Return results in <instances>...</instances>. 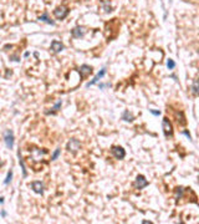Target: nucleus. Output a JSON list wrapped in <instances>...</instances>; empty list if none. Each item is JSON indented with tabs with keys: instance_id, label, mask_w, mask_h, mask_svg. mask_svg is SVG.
Masks as SVG:
<instances>
[{
	"instance_id": "1",
	"label": "nucleus",
	"mask_w": 199,
	"mask_h": 224,
	"mask_svg": "<svg viewBox=\"0 0 199 224\" xmlns=\"http://www.w3.org/2000/svg\"><path fill=\"white\" fill-rule=\"evenodd\" d=\"M162 130H163V133L167 138L173 136V125L170 122V120L168 117H164L162 120Z\"/></svg>"
},
{
	"instance_id": "2",
	"label": "nucleus",
	"mask_w": 199,
	"mask_h": 224,
	"mask_svg": "<svg viewBox=\"0 0 199 224\" xmlns=\"http://www.w3.org/2000/svg\"><path fill=\"white\" fill-rule=\"evenodd\" d=\"M52 13H54V16H55V18H56L57 20H64V19L68 15L70 10H68L67 6L60 5V6H57V8H55Z\"/></svg>"
},
{
	"instance_id": "3",
	"label": "nucleus",
	"mask_w": 199,
	"mask_h": 224,
	"mask_svg": "<svg viewBox=\"0 0 199 224\" xmlns=\"http://www.w3.org/2000/svg\"><path fill=\"white\" fill-rule=\"evenodd\" d=\"M80 148H81V142L76 138H71L66 144V150L72 154H76L80 151Z\"/></svg>"
},
{
	"instance_id": "4",
	"label": "nucleus",
	"mask_w": 199,
	"mask_h": 224,
	"mask_svg": "<svg viewBox=\"0 0 199 224\" xmlns=\"http://www.w3.org/2000/svg\"><path fill=\"white\" fill-rule=\"evenodd\" d=\"M149 183H148V181L146 179V177L143 174H138L136 177V179H135V182H133V187H135L136 189H143V188H146L147 185H148Z\"/></svg>"
},
{
	"instance_id": "5",
	"label": "nucleus",
	"mask_w": 199,
	"mask_h": 224,
	"mask_svg": "<svg viewBox=\"0 0 199 224\" xmlns=\"http://www.w3.org/2000/svg\"><path fill=\"white\" fill-rule=\"evenodd\" d=\"M45 154H47V151L45 150V148H42V150L34 148V150L30 151V157H31V160L35 161V162H39L40 160H42V156H45Z\"/></svg>"
},
{
	"instance_id": "6",
	"label": "nucleus",
	"mask_w": 199,
	"mask_h": 224,
	"mask_svg": "<svg viewBox=\"0 0 199 224\" xmlns=\"http://www.w3.org/2000/svg\"><path fill=\"white\" fill-rule=\"evenodd\" d=\"M111 153L113 154V157H115L116 160H123V158L126 157V151L123 150V147H121V146H112Z\"/></svg>"
},
{
	"instance_id": "7",
	"label": "nucleus",
	"mask_w": 199,
	"mask_h": 224,
	"mask_svg": "<svg viewBox=\"0 0 199 224\" xmlns=\"http://www.w3.org/2000/svg\"><path fill=\"white\" fill-rule=\"evenodd\" d=\"M4 141H5V144L9 150H13L14 147V141H15V137H14V132L11 130H6L5 133H4Z\"/></svg>"
},
{
	"instance_id": "8",
	"label": "nucleus",
	"mask_w": 199,
	"mask_h": 224,
	"mask_svg": "<svg viewBox=\"0 0 199 224\" xmlns=\"http://www.w3.org/2000/svg\"><path fill=\"white\" fill-rule=\"evenodd\" d=\"M85 34H86V27L85 26H75L72 30H71V36L74 37V39H82V37L85 36Z\"/></svg>"
},
{
	"instance_id": "9",
	"label": "nucleus",
	"mask_w": 199,
	"mask_h": 224,
	"mask_svg": "<svg viewBox=\"0 0 199 224\" xmlns=\"http://www.w3.org/2000/svg\"><path fill=\"white\" fill-rule=\"evenodd\" d=\"M30 187H31V189L35 193H37V194H44V189H45V185H44V183L41 181H34L30 183Z\"/></svg>"
},
{
	"instance_id": "10",
	"label": "nucleus",
	"mask_w": 199,
	"mask_h": 224,
	"mask_svg": "<svg viewBox=\"0 0 199 224\" xmlns=\"http://www.w3.org/2000/svg\"><path fill=\"white\" fill-rule=\"evenodd\" d=\"M77 71H78V74H80V77L82 78V80H85L87 76H90V75L92 74V67L85 64V65H81Z\"/></svg>"
},
{
	"instance_id": "11",
	"label": "nucleus",
	"mask_w": 199,
	"mask_h": 224,
	"mask_svg": "<svg viewBox=\"0 0 199 224\" xmlns=\"http://www.w3.org/2000/svg\"><path fill=\"white\" fill-rule=\"evenodd\" d=\"M50 49H51V51H52V53L59 54V53H61L62 50H65V45L61 43V41L52 40V41H51V45H50Z\"/></svg>"
},
{
	"instance_id": "12",
	"label": "nucleus",
	"mask_w": 199,
	"mask_h": 224,
	"mask_svg": "<svg viewBox=\"0 0 199 224\" xmlns=\"http://www.w3.org/2000/svg\"><path fill=\"white\" fill-rule=\"evenodd\" d=\"M106 72H107V70H106V67H103L101 71L98 72L97 75H96V76H95L94 78H92V80H91L90 82H87V84H86V87H90V86H94L95 84H97V82H98V81L101 80V78L106 75Z\"/></svg>"
},
{
	"instance_id": "13",
	"label": "nucleus",
	"mask_w": 199,
	"mask_h": 224,
	"mask_svg": "<svg viewBox=\"0 0 199 224\" xmlns=\"http://www.w3.org/2000/svg\"><path fill=\"white\" fill-rule=\"evenodd\" d=\"M174 117H176V121L178 123V126H186L187 125V118H186V116H184L183 111H176Z\"/></svg>"
},
{
	"instance_id": "14",
	"label": "nucleus",
	"mask_w": 199,
	"mask_h": 224,
	"mask_svg": "<svg viewBox=\"0 0 199 224\" xmlns=\"http://www.w3.org/2000/svg\"><path fill=\"white\" fill-rule=\"evenodd\" d=\"M61 106H62V101L61 100H59L54 105V107L50 110V111H45V115H55V113L59 112V110L61 108Z\"/></svg>"
},
{
	"instance_id": "15",
	"label": "nucleus",
	"mask_w": 199,
	"mask_h": 224,
	"mask_svg": "<svg viewBox=\"0 0 199 224\" xmlns=\"http://www.w3.org/2000/svg\"><path fill=\"white\" fill-rule=\"evenodd\" d=\"M37 20H40V21H44V23H46V24H50V25H55V21L50 19V16H49V14H47V13H44L42 15H40Z\"/></svg>"
},
{
	"instance_id": "16",
	"label": "nucleus",
	"mask_w": 199,
	"mask_h": 224,
	"mask_svg": "<svg viewBox=\"0 0 199 224\" xmlns=\"http://www.w3.org/2000/svg\"><path fill=\"white\" fill-rule=\"evenodd\" d=\"M18 158H19V163H20V166H21V169H23V177L26 178L27 177V171H26L25 163H24V161H23V158H21V152H20V150L18 151Z\"/></svg>"
},
{
	"instance_id": "17",
	"label": "nucleus",
	"mask_w": 199,
	"mask_h": 224,
	"mask_svg": "<svg viewBox=\"0 0 199 224\" xmlns=\"http://www.w3.org/2000/svg\"><path fill=\"white\" fill-rule=\"evenodd\" d=\"M122 120H123V121H126V122H132L133 120H135V116H133L128 110H125L123 113H122Z\"/></svg>"
},
{
	"instance_id": "18",
	"label": "nucleus",
	"mask_w": 199,
	"mask_h": 224,
	"mask_svg": "<svg viewBox=\"0 0 199 224\" xmlns=\"http://www.w3.org/2000/svg\"><path fill=\"white\" fill-rule=\"evenodd\" d=\"M183 192H184V188L183 187H177L174 189V193H176V201L178 202L179 199L183 197Z\"/></svg>"
},
{
	"instance_id": "19",
	"label": "nucleus",
	"mask_w": 199,
	"mask_h": 224,
	"mask_svg": "<svg viewBox=\"0 0 199 224\" xmlns=\"http://www.w3.org/2000/svg\"><path fill=\"white\" fill-rule=\"evenodd\" d=\"M190 91H192V94H193L194 97H197L198 94H199V91H198V81L197 80L193 81V84H192V87H190Z\"/></svg>"
},
{
	"instance_id": "20",
	"label": "nucleus",
	"mask_w": 199,
	"mask_h": 224,
	"mask_svg": "<svg viewBox=\"0 0 199 224\" xmlns=\"http://www.w3.org/2000/svg\"><path fill=\"white\" fill-rule=\"evenodd\" d=\"M60 153H61V148H60V147H57L56 150H55V152L52 153V156H51V161H56V160H57V157L60 156Z\"/></svg>"
},
{
	"instance_id": "21",
	"label": "nucleus",
	"mask_w": 199,
	"mask_h": 224,
	"mask_svg": "<svg viewBox=\"0 0 199 224\" xmlns=\"http://www.w3.org/2000/svg\"><path fill=\"white\" fill-rule=\"evenodd\" d=\"M167 67L169 68V70H173V68L176 67V62H174V60H172V58H168V60H167Z\"/></svg>"
},
{
	"instance_id": "22",
	"label": "nucleus",
	"mask_w": 199,
	"mask_h": 224,
	"mask_svg": "<svg viewBox=\"0 0 199 224\" xmlns=\"http://www.w3.org/2000/svg\"><path fill=\"white\" fill-rule=\"evenodd\" d=\"M11 178H13V171H9L8 172V175H6L5 181H4V184H9L11 182Z\"/></svg>"
},
{
	"instance_id": "23",
	"label": "nucleus",
	"mask_w": 199,
	"mask_h": 224,
	"mask_svg": "<svg viewBox=\"0 0 199 224\" xmlns=\"http://www.w3.org/2000/svg\"><path fill=\"white\" fill-rule=\"evenodd\" d=\"M103 9H105V13H111L112 11L111 6H109L108 4H105V3H103Z\"/></svg>"
},
{
	"instance_id": "24",
	"label": "nucleus",
	"mask_w": 199,
	"mask_h": 224,
	"mask_svg": "<svg viewBox=\"0 0 199 224\" xmlns=\"http://www.w3.org/2000/svg\"><path fill=\"white\" fill-rule=\"evenodd\" d=\"M182 133H183V134H184V136H187V138H188V140H189V141H192V136H190V133H189V132H188V131H187V130H183V131H182Z\"/></svg>"
},
{
	"instance_id": "25",
	"label": "nucleus",
	"mask_w": 199,
	"mask_h": 224,
	"mask_svg": "<svg viewBox=\"0 0 199 224\" xmlns=\"http://www.w3.org/2000/svg\"><path fill=\"white\" fill-rule=\"evenodd\" d=\"M149 112L152 113L153 116H159V115H161V111H157V110H153V108H151Z\"/></svg>"
},
{
	"instance_id": "26",
	"label": "nucleus",
	"mask_w": 199,
	"mask_h": 224,
	"mask_svg": "<svg viewBox=\"0 0 199 224\" xmlns=\"http://www.w3.org/2000/svg\"><path fill=\"white\" fill-rule=\"evenodd\" d=\"M107 86H111V85H109V84H102V85H100V90H102V88L107 87Z\"/></svg>"
},
{
	"instance_id": "27",
	"label": "nucleus",
	"mask_w": 199,
	"mask_h": 224,
	"mask_svg": "<svg viewBox=\"0 0 199 224\" xmlns=\"http://www.w3.org/2000/svg\"><path fill=\"white\" fill-rule=\"evenodd\" d=\"M11 58H14V61H20V58L16 56V55H14V56H11Z\"/></svg>"
},
{
	"instance_id": "28",
	"label": "nucleus",
	"mask_w": 199,
	"mask_h": 224,
	"mask_svg": "<svg viewBox=\"0 0 199 224\" xmlns=\"http://www.w3.org/2000/svg\"><path fill=\"white\" fill-rule=\"evenodd\" d=\"M143 224H152V222H148V220H143Z\"/></svg>"
},
{
	"instance_id": "29",
	"label": "nucleus",
	"mask_w": 199,
	"mask_h": 224,
	"mask_svg": "<svg viewBox=\"0 0 199 224\" xmlns=\"http://www.w3.org/2000/svg\"><path fill=\"white\" fill-rule=\"evenodd\" d=\"M1 217H6V212L5 211H1Z\"/></svg>"
},
{
	"instance_id": "30",
	"label": "nucleus",
	"mask_w": 199,
	"mask_h": 224,
	"mask_svg": "<svg viewBox=\"0 0 199 224\" xmlns=\"http://www.w3.org/2000/svg\"><path fill=\"white\" fill-rule=\"evenodd\" d=\"M4 203V197H0V204H3Z\"/></svg>"
},
{
	"instance_id": "31",
	"label": "nucleus",
	"mask_w": 199,
	"mask_h": 224,
	"mask_svg": "<svg viewBox=\"0 0 199 224\" xmlns=\"http://www.w3.org/2000/svg\"><path fill=\"white\" fill-rule=\"evenodd\" d=\"M0 166H3V162H0Z\"/></svg>"
}]
</instances>
